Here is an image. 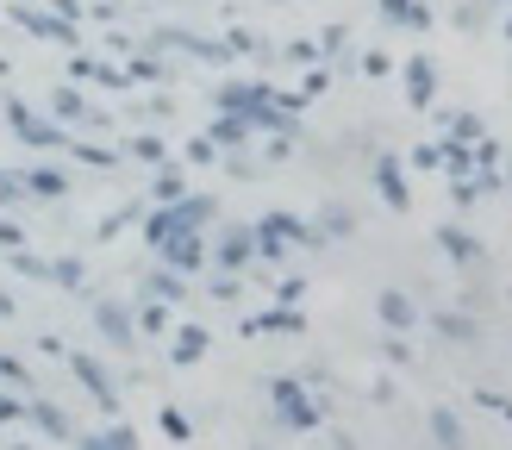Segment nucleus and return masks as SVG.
I'll list each match as a JSON object with an SVG mask.
<instances>
[{"label": "nucleus", "instance_id": "f257e3e1", "mask_svg": "<svg viewBox=\"0 0 512 450\" xmlns=\"http://www.w3.org/2000/svg\"><path fill=\"white\" fill-rule=\"evenodd\" d=\"M269 400H275V419L288 425V432H313V425H319V407L306 400L300 382H288V375H281V382H269Z\"/></svg>", "mask_w": 512, "mask_h": 450}, {"label": "nucleus", "instance_id": "f03ea898", "mask_svg": "<svg viewBox=\"0 0 512 450\" xmlns=\"http://www.w3.org/2000/svg\"><path fill=\"white\" fill-rule=\"evenodd\" d=\"M7 119H13V132L25 138V144H38V150H57V144H69L63 138V125H50L44 113H32L25 100H7Z\"/></svg>", "mask_w": 512, "mask_h": 450}, {"label": "nucleus", "instance_id": "7ed1b4c3", "mask_svg": "<svg viewBox=\"0 0 512 450\" xmlns=\"http://www.w3.org/2000/svg\"><path fill=\"white\" fill-rule=\"evenodd\" d=\"M157 257H163L169 269H182V275H188V269H200V263H207V244H200V232H188V225H175V232L157 244Z\"/></svg>", "mask_w": 512, "mask_h": 450}, {"label": "nucleus", "instance_id": "20e7f679", "mask_svg": "<svg viewBox=\"0 0 512 450\" xmlns=\"http://www.w3.org/2000/svg\"><path fill=\"white\" fill-rule=\"evenodd\" d=\"M13 19H19V25H25L32 38H50V44H75V25H69L57 7H50V13H44V7H13Z\"/></svg>", "mask_w": 512, "mask_h": 450}, {"label": "nucleus", "instance_id": "39448f33", "mask_svg": "<svg viewBox=\"0 0 512 450\" xmlns=\"http://www.w3.org/2000/svg\"><path fill=\"white\" fill-rule=\"evenodd\" d=\"M69 369H75V382H82V388H88V394H94V400H100L107 413L119 407V388H113V375L100 369L94 357H82V350H69Z\"/></svg>", "mask_w": 512, "mask_h": 450}, {"label": "nucleus", "instance_id": "423d86ee", "mask_svg": "<svg viewBox=\"0 0 512 450\" xmlns=\"http://www.w3.org/2000/svg\"><path fill=\"white\" fill-rule=\"evenodd\" d=\"M94 325H100V338H107V344H132L138 338V313L119 307V300H94Z\"/></svg>", "mask_w": 512, "mask_h": 450}, {"label": "nucleus", "instance_id": "0eeeda50", "mask_svg": "<svg viewBox=\"0 0 512 450\" xmlns=\"http://www.w3.org/2000/svg\"><path fill=\"white\" fill-rule=\"evenodd\" d=\"M150 50H188V57H207V63H219V57H225V44L200 38V32H175V25H163V32H150Z\"/></svg>", "mask_w": 512, "mask_h": 450}, {"label": "nucleus", "instance_id": "6e6552de", "mask_svg": "<svg viewBox=\"0 0 512 450\" xmlns=\"http://www.w3.org/2000/svg\"><path fill=\"white\" fill-rule=\"evenodd\" d=\"M375 313H381V325H388V332H406V325H419V307H413V294H400V288H381Z\"/></svg>", "mask_w": 512, "mask_h": 450}, {"label": "nucleus", "instance_id": "1a4fd4ad", "mask_svg": "<svg viewBox=\"0 0 512 450\" xmlns=\"http://www.w3.org/2000/svg\"><path fill=\"white\" fill-rule=\"evenodd\" d=\"M406 94H413V107H431V94H438V63L431 57L406 63Z\"/></svg>", "mask_w": 512, "mask_h": 450}, {"label": "nucleus", "instance_id": "9d476101", "mask_svg": "<svg viewBox=\"0 0 512 450\" xmlns=\"http://www.w3.org/2000/svg\"><path fill=\"white\" fill-rule=\"evenodd\" d=\"M69 75H75V82H100V88H125V82H132L125 69L100 63V57H75V63H69Z\"/></svg>", "mask_w": 512, "mask_h": 450}, {"label": "nucleus", "instance_id": "9b49d317", "mask_svg": "<svg viewBox=\"0 0 512 450\" xmlns=\"http://www.w3.org/2000/svg\"><path fill=\"white\" fill-rule=\"evenodd\" d=\"M19 182H25V194H32V200H57V194L69 188V175L44 163V169H25V175H19Z\"/></svg>", "mask_w": 512, "mask_h": 450}, {"label": "nucleus", "instance_id": "f8f14e48", "mask_svg": "<svg viewBox=\"0 0 512 450\" xmlns=\"http://www.w3.org/2000/svg\"><path fill=\"white\" fill-rule=\"evenodd\" d=\"M375 188L388 207H406V182H400V157H375Z\"/></svg>", "mask_w": 512, "mask_h": 450}, {"label": "nucleus", "instance_id": "ddd939ff", "mask_svg": "<svg viewBox=\"0 0 512 450\" xmlns=\"http://www.w3.org/2000/svg\"><path fill=\"white\" fill-rule=\"evenodd\" d=\"M256 257V232H225L219 238V269H244Z\"/></svg>", "mask_w": 512, "mask_h": 450}, {"label": "nucleus", "instance_id": "4468645a", "mask_svg": "<svg viewBox=\"0 0 512 450\" xmlns=\"http://www.w3.org/2000/svg\"><path fill=\"white\" fill-rule=\"evenodd\" d=\"M381 19L388 25H413V32H431V13L419 0H381Z\"/></svg>", "mask_w": 512, "mask_h": 450}, {"label": "nucleus", "instance_id": "2eb2a0df", "mask_svg": "<svg viewBox=\"0 0 512 450\" xmlns=\"http://www.w3.org/2000/svg\"><path fill=\"white\" fill-rule=\"evenodd\" d=\"M25 419H32L44 438H69V413L50 407V400H32V407H25Z\"/></svg>", "mask_w": 512, "mask_h": 450}, {"label": "nucleus", "instance_id": "dca6fc26", "mask_svg": "<svg viewBox=\"0 0 512 450\" xmlns=\"http://www.w3.org/2000/svg\"><path fill=\"white\" fill-rule=\"evenodd\" d=\"M50 113H57V119H75V125H107L100 113L82 107V94H75V88H57V94H50Z\"/></svg>", "mask_w": 512, "mask_h": 450}, {"label": "nucleus", "instance_id": "f3484780", "mask_svg": "<svg viewBox=\"0 0 512 450\" xmlns=\"http://www.w3.org/2000/svg\"><path fill=\"white\" fill-rule=\"evenodd\" d=\"M144 300H182V269H150L144 275Z\"/></svg>", "mask_w": 512, "mask_h": 450}, {"label": "nucleus", "instance_id": "a211bd4d", "mask_svg": "<svg viewBox=\"0 0 512 450\" xmlns=\"http://www.w3.org/2000/svg\"><path fill=\"white\" fill-rule=\"evenodd\" d=\"M300 325H306V319H300V307H294V313H263V319H244L238 332H244V338H256V332H300Z\"/></svg>", "mask_w": 512, "mask_h": 450}, {"label": "nucleus", "instance_id": "6ab92c4d", "mask_svg": "<svg viewBox=\"0 0 512 450\" xmlns=\"http://www.w3.org/2000/svg\"><path fill=\"white\" fill-rule=\"evenodd\" d=\"M438 244L450 250L456 263H481V244H475L469 232H456V225H438Z\"/></svg>", "mask_w": 512, "mask_h": 450}, {"label": "nucleus", "instance_id": "aec40b11", "mask_svg": "<svg viewBox=\"0 0 512 450\" xmlns=\"http://www.w3.org/2000/svg\"><path fill=\"white\" fill-rule=\"evenodd\" d=\"M244 138H250L244 113H219V119H213V144H219V150H238Z\"/></svg>", "mask_w": 512, "mask_h": 450}, {"label": "nucleus", "instance_id": "412c9836", "mask_svg": "<svg viewBox=\"0 0 512 450\" xmlns=\"http://www.w3.org/2000/svg\"><path fill=\"white\" fill-rule=\"evenodd\" d=\"M438 338H450V344H475L481 332H475L469 313H438Z\"/></svg>", "mask_w": 512, "mask_h": 450}, {"label": "nucleus", "instance_id": "4be33fe9", "mask_svg": "<svg viewBox=\"0 0 512 450\" xmlns=\"http://www.w3.org/2000/svg\"><path fill=\"white\" fill-rule=\"evenodd\" d=\"M82 444H88V450H132L138 432H132V425H107V432H88Z\"/></svg>", "mask_w": 512, "mask_h": 450}, {"label": "nucleus", "instance_id": "5701e85b", "mask_svg": "<svg viewBox=\"0 0 512 450\" xmlns=\"http://www.w3.org/2000/svg\"><path fill=\"white\" fill-rule=\"evenodd\" d=\"M207 357V332H200V325H188L182 338H175V363H200Z\"/></svg>", "mask_w": 512, "mask_h": 450}, {"label": "nucleus", "instance_id": "b1692460", "mask_svg": "<svg viewBox=\"0 0 512 450\" xmlns=\"http://www.w3.org/2000/svg\"><path fill=\"white\" fill-rule=\"evenodd\" d=\"M69 150H75V157H82V163H94V169H113V163H119V150H107V144H94V138H75Z\"/></svg>", "mask_w": 512, "mask_h": 450}, {"label": "nucleus", "instance_id": "393cba45", "mask_svg": "<svg viewBox=\"0 0 512 450\" xmlns=\"http://www.w3.org/2000/svg\"><path fill=\"white\" fill-rule=\"evenodd\" d=\"M138 325H144V338H157V332H169V300H144V313H138Z\"/></svg>", "mask_w": 512, "mask_h": 450}, {"label": "nucleus", "instance_id": "a878e982", "mask_svg": "<svg viewBox=\"0 0 512 450\" xmlns=\"http://www.w3.org/2000/svg\"><path fill=\"white\" fill-rule=\"evenodd\" d=\"M431 438H438V444H463V419H456V413H431Z\"/></svg>", "mask_w": 512, "mask_h": 450}, {"label": "nucleus", "instance_id": "bb28decb", "mask_svg": "<svg viewBox=\"0 0 512 450\" xmlns=\"http://www.w3.org/2000/svg\"><path fill=\"white\" fill-rule=\"evenodd\" d=\"M150 188H157V200H163V207H169V200H182V194H188L182 169H157V182H150Z\"/></svg>", "mask_w": 512, "mask_h": 450}, {"label": "nucleus", "instance_id": "cd10ccee", "mask_svg": "<svg viewBox=\"0 0 512 450\" xmlns=\"http://www.w3.org/2000/svg\"><path fill=\"white\" fill-rule=\"evenodd\" d=\"M157 425H163L175 444H188V438H194V425H188V413H182V407H163V413H157Z\"/></svg>", "mask_w": 512, "mask_h": 450}, {"label": "nucleus", "instance_id": "c85d7f7f", "mask_svg": "<svg viewBox=\"0 0 512 450\" xmlns=\"http://www.w3.org/2000/svg\"><path fill=\"white\" fill-rule=\"evenodd\" d=\"M50 282H57V288H82V257H57V263H50Z\"/></svg>", "mask_w": 512, "mask_h": 450}, {"label": "nucleus", "instance_id": "c756f323", "mask_svg": "<svg viewBox=\"0 0 512 450\" xmlns=\"http://www.w3.org/2000/svg\"><path fill=\"white\" fill-rule=\"evenodd\" d=\"M13 269H19V275H32V282H50V263H38V257H32L25 244L13 250Z\"/></svg>", "mask_w": 512, "mask_h": 450}, {"label": "nucleus", "instance_id": "7c9ffc66", "mask_svg": "<svg viewBox=\"0 0 512 450\" xmlns=\"http://www.w3.org/2000/svg\"><path fill=\"white\" fill-rule=\"evenodd\" d=\"M450 132L463 138V144H481V132H488V125H481L475 113H456V119H450Z\"/></svg>", "mask_w": 512, "mask_h": 450}, {"label": "nucleus", "instance_id": "2f4dec72", "mask_svg": "<svg viewBox=\"0 0 512 450\" xmlns=\"http://www.w3.org/2000/svg\"><path fill=\"white\" fill-rule=\"evenodd\" d=\"M350 225H356V219H350V207H325V232H319V238H344Z\"/></svg>", "mask_w": 512, "mask_h": 450}, {"label": "nucleus", "instance_id": "473e14b6", "mask_svg": "<svg viewBox=\"0 0 512 450\" xmlns=\"http://www.w3.org/2000/svg\"><path fill=\"white\" fill-rule=\"evenodd\" d=\"M0 382H13V388H32V375H25V363H19V357H7V350H0Z\"/></svg>", "mask_w": 512, "mask_h": 450}, {"label": "nucleus", "instance_id": "72a5a7b5", "mask_svg": "<svg viewBox=\"0 0 512 450\" xmlns=\"http://www.w3.org/2000/svg\"><path fill=\"white\" fill-rule=\"evenodd\" d=\"M19 200H25V182L13 169H0V207H19Z\"/></svg>", "mask_w": 512, "mask_h": 450}, {"label": "nucleus", "instance_id": "f704fd0d", "mask_svg": "<svg viewBox=\"0 0 512 450\" xmlns=\"http://www.w3.org/2000/svg\"><path fill=\"white\" fill-rule=\"evenodd\" d=\"M125 75H132V82H163V63L157 57H132V69H125Z\"/></svg>", "mask_w": 512, "mask_h": 450}, {"label": "nucleus", "instance_id": "c9c22d12", "mask_svg": "<svg viewBox=\"0 0 512 450\" xmlns=\"http://www.w3.org/2000/svg\"><path fill=\"white\" fill-rule=\"evenodd\" d=\"M132 157L138 163H163V138H132Z\"/></svg>", "mask_w": 512, "mask_h": 450}, {"label": "nucleus", "instance_id": "e433bc0d", "mask_svg": "<svg viewBox=\"0 0 512 450\" xmlns=\"http://www.w3.org/2000/svg\"><path fill=\"white\" fill-rule=\"evenodd\" d=\"M163 232H169V213L157 207V213H150V219H144V238H150V244H163Z\"/></svg>", "mask_w": 512, "mask_h": 450}, {"label": "nucleus", "instance_id": "4c0bfd02", "mask_svg": "<svg viewBox=\"0 0 512 450\" xmlns=\"http://www.w3.org/2000/svg\"><path fill=\"white\" fill-rule=\"evenodd\" d=\"M213 294H219V300H238V275H232V269H225V275H219V282H213Z\"/></svg>", "mask_w": 512, "mask_h": 450}, {"label": "nucleus", "instance_id": "58836bf2", "mask_svg": "<svg viewBox=\"0 0 512 450\" xmlns=\"http://www.w3.org/2000/svg\"><path fill=\"white\" fill-rule=\"evenodd\" d=\"M0 244H7V250H19V244H25V232H19L13 219H0Z\"/></svg>", "mask_w": 512, "mask_h": 450}, {"label": "nucleus", "instance_id": "ea45409f", "mask_svg": "<svg viewBox=\"0 0 512 450\" xmlns=\"http://www.w3.org/2000/svg\"><path fill=\"white\" fill-rule=\"evenodd\" d=\"M0 419H25V407H19L13 394H0Z\"/></svg>", "mask_w": 512, "mask_h": 450}, {"label": "nucleus", "instance_id": "a19ab883", "mask_svg": "<svg viewBox=\"0 0 512 450\" xmlns=\"http://www.w3.org/2000/svg\"><path fill=\"white\" fill-rule=\"evenodd\" d=\"M0 319H13V294H0Z\"/></svg>", "mask_w": 512, "mask_h": 450}, {"label": "nucleus", "instance_id": "79ce46f5", "mask_svg": "<svg viewBox=\"0 0 512 450\" xmlns=\"http://www.w3.org/2000/svg\"><path fill=\"white\" fill-rule=\"evenodd\" d=\"M506 38H512V19H506Z\"/></svg>", "mask_w": 512, "mask_h": 450}, {"label": "nucleus", "instance_id": "37998d69", "mask_svg": "<svg viewBox=\"0 0 512 450\" xmlns=\"http://www.w3.org/2000/svg\"><path fill=\"white\" fill-rule=\"evenodd\" d=\"M506 7H512V0H506Z\"/></svg>", "mask_w": 512, "mask_h": 450}]
</instances>
